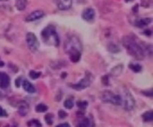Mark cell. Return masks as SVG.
Listing matches in <instances>:
<instances>
[{
    "instance_id": "obj_1",
    "label": "cell",
    "mask_w": 153,
    "mask_h": 127,
    "mask_svg": "<svg viewBox=\"0 0 153 127\" xmlns=\"http://www.w3.org/2000/svg\"><path fill=\"white\" fill-rule=\"evenodd\" d=\"M64 50L72 63L79 62L82 52V44L79 38L75 35L69 36L64 42Z\"/></svg>"
},
{
    "instance_id": "obj_2",
    "label": "cell",
    "mask_w": 153,
    "mask_h": 127,
    "mask_svg": "<svg viewBox=\"0 0 153 127\" xmlns=\"http://www.w3.org/2000/svg\"><path fill=\"white\" fill-rule=\"evenodd\" d=\"M123 46L128 53L137 60H143L145 58V52L141 46L134 40L132 37L125 36L122 40Z\"/></svg>"
},
{
    "instance_id": "obj_3",
    "label": "cell",
    "mask_w": 153,
    "mask_h": 127,
    "mask_svg": "<svg viewBox=\"0 0 153 127\" xmlns=\"http://www.w3.org/2000/svg\"><path fill=\"white\" fill-rule=\"evenodd\" d=\"M41 38L44 44L48 46H58L60 44L58 34L56 32L55 27L52 25H49L42 30Z\"/></svg>"
},
{
    "instance_id": "obj_4",
    "label": "cell",
    "mask_w": 153,
    "mask_h": 127,
    "mask_svg": "<svg viewBox=\"0 0 153 127\" xmlns=\"http://www.w3.org/2000/svg\"><path fill=\"white\" fill-rule=\"evenodd\" d=\"M99 97L101 100L105 103H109V104H112L117 106H119L123 104V99L120 95L115 94L109 90L102 91L99 95Z\"/></svg>"
},
{
    "instance_id": "obj_5",
    "label": "cell",
    "mask_w": 153,
    "mask_h": 127,
    "mask_svg": "<svg viewBox=\"0 0 153 127\" xmlns=\"http://www.w3.org/2000/svg\"><path fill=\"white\" fill-rule=\"evenodd\" d=\"M93 76L90 72L85 73V76L82 79H81L79 82L76 84H70V86L72 89L76 90V91H82V90L86 89L87 87H90L91 83L93 82Z\"/></svg>"
},
{
    "instance_id": "obj_6",
    "label": "cell",
    "mask_w": 153,
    "mask_h": 127,
    "mask_svg": "<svg viewBox=\"0 0 153 127\" xmlns=\"http://www.w3.org/2000/svg\"><path fill=\"white\" fill-rule=\"evenodd\" d=\"M25 40H26L28 49H30L32 52H36L38 49V48H39V46H40V44H39L38 38L34 33H27L26 36H25Z\"/></svg>"
},
{
    "instance_id": "obj_7",
    "label": "cell",
    "mask_w": 153,
    "mask_h": 127,
    "mask_svg": "<svg viewBox=\"0 0 153 127\" xmlns=\"http://www.w3.org/2000/svg\"><path fill=\"white\" fill-rule=\"evenodd\" d=\"M123 99V103L124 104V108L128 112H130L135 106V100L132 93L129 91H126V93L124 94Z\"/></svg>"
},
{
    "instance_id": "obj_8",
    "label": "cell",
    "mask_w": 153,
    "mask_h": 127,
    "mask_svg": "<svg viewBox=\"0 0 153 127\" xmlns=\"http://www.w3.org/2000/svg\"><path fill=\"white\" fill-rule=\"evenodd\" d=\"M57 8L60 11H67L72 7V0H53Z\"/></svg>"
},
{
    "instance_id": "obj_9",
    "label": "cell",
    "mask_w": 153,
    "mask_h": 127,
    "mask_svg": "<svg viewBox=\"0 0 153 127\" xmlns=\"http://www.w3.org/2000/svg\"><path fill=\"white\" fill-rule=\"evenodd\" d=\"M45 16V13L44 11L42 10H36L32 12V13L28 15L25 18V21L26 22H34L38 19H41L42 17H44Z\"/></svg>"
},
{
    "instance_id": "obj_10",
    "label": "cell",
    "mask_w": 153,
    "mask_h": 127,
    "mask_svg": "<svg viewBox=\"0 0 153 127\" xmlns=\"http://www.w3.org/2000/svg\"><path fill=\"white\" fill-rule=\"evenodd\" d=\"M11 83V79L8 74L5 72H0V88L6 89Z\"/></svg>"
},
{
    "instance_id": "obj_11",
    "label": "cell",
    "mask_w": 153,
    "mask_h": 127,
    "mask_svg": "<svg viewBox=\"0 0 153 127\" xmlns=\"http://www.w3.org/2000/svg\"><path fill=\"white\" fill-rule=\"evenodd\" d=\"M95 15L96 13L94 10L93 8H88L84 10V11L81 13V17L87 22H91L94 19Z\"/></svg>"
},
{
    "instance_id": "obj_12",
    "label": "cell",
    "mask_w": 153,
    "mask_h": 127,
    "mask_svg": "<svg viewBox=\"0 0 153 127\" xmlns=\"http://www.w3.org/2000/svg\"><path fill=\"white\" fill-rule=\"evenodd\" d=\"M21 85L23 86V88L24 89V91H25L27 93H34L36 92V89H35V87L29 81L26 79H24L22 82V85Z\"/></svg>"
},
{
    "instance_id": "obj_13",
    "label": "cell",
    "mask_w": 153,
    "mask_h": 127,
    "mask_svg": "<svg viewBox=\"0 0 153 127\" xmlns=\"http://www.w3.org/2000/svg\"><path fill=\"white\" fill-rule=\"evenodd\" d=\"M78 126L80 127H87V126H94L92 124V121L89 118L85 117V115L82 117H80L79 120V123H78Z\"/></svg>"
},
{
    "instance_id": "obj_14",
    "label": "cell",
    "mask_w": 153,
    "mask_h": 127,
    "mask_svg": "<svg viewBox=\"0 0 153 127\" xmlns=\"http://www.w3.org/2000/svg\"><path fill=\"white\" fill-rule=\"evenodd\" d=\"M18 112L21 116H25L28 113V104L25 101H21L18 104Z\"/></svg>"
},
{
    "instance_id": "obj_15",
    "label": "cell",
    "mask_w": 153,
    "mask_h": 127,
    "mask_svg": "<svg viewBox=\"0 0 153 127\" xmlns=\"http://www.w3.org/2000/svg\"><path fill=\"white\" fill-rule=\"evenodd\" d=\"M152 18H143V19H139L135 21L134 26L138 27V28H144V27L150 24V23H152Z\"/></svg>"
},
{
    "instance_id": "obj_16",
    "label": "cell",
    "mask_w": 153,
    "mask_h": 127,
    "mask_svg": "<svg viewBox=\"0 0 153 127\" xmlns=\"http://www.w3.org/2000/svg\"><path fill=\"white\" fill-rule=\"evenodd\" d=\"M141 117L143 120L146 123L152 122L153 120V112L152 111H148V112H144Z\"/></svg>"
},
{
    "instance_id": "obj_17",
    "label": "cell",
    "mask_w": 153,
    "mask_h": 127,
    "mask_svg": "<svg viewBox=\"0 0 153 127\" xmlns=\"http://www.w3.org/2000/svg\"><path fill=\"white\" fill-rule=\"evenodd\" d=\"M27 5H28L27 0H17L15 3L16 8L18 11H23L25 9Z\"/></svg>"
},
{
    "instance_id": "obj_18",
    "label": "cell",
    "mask_w": 153,
    "mask_h": 127,
    "mask_svg": "<svg viewBox=\"0 0 153 127\" xmlns=\"http://www.w3.org/2000/svg\"><path fill=\"white\" fill-rule=\"evenodd\" d=\"M107 49H108V51L110 52H112V53H118L120 51V48L117 45V44H113V43H110L108 44V46H107Z\"/></svg>"
},
{
    "instance_id": "obj_19",
    "label": "cell",
    "mask_w": 153,
    "mask_h": 127,
    "mask_svg": "<svg viewBox=\"0 0 153 127\" xmlns=\"http://www.w3.org/2000/svg\"><path fill=\"white\" fill-rule=\"evenodd\" d=\"M123 65H119L117 66L114 67L113 69L111 70V73L113 76H119L122 72H123Z\"/></svg>"
},
{
    "instance_id": "obj_20",
    "label": "cell",
    "mask_w": 153,
    "mask_h": 127,
    "mask_svg": "<svg viewBox=\"0 0 153 127\" xmlns=\"http://www.w3.org/2000/svg\"><path fill=\"white\" fill-rule=\"evenodd\" d=\"M129 69H131V70L134 73H140L142 70V66L139 65V64H133V63H131V64L129 65Z\"/></svg>"
},
{
    "instance_id": "obj_21",
    "label": "cell",
    "mask_w": 153,
    "mask_h": 127,
    "mask_svg": "<svg viewBox=\"0 0 153 127\" xmlns=\"http://www.w3.org/2000/svg\"><path fill=\"white\" fill-rule=\"evenodd\" d=\"M48 110V106L46 105L40 103V104L37 105L35 107V111L38 113H44Z\"/></svg>"
},
{
    "instance_id": "obj_22",
    "label": "cell",
    "mask_w": 153,
    "mask_h": 127,
    "mask_svg": "<svg viewBox=\"0 0 153 127\" xmlns=\"http://www.w3.org/2000/svg\"><path fill=\"white\" fill-rule=\"evenodd\" d=\"M27 126L30 127H40L42 126V124L39 120L36 119H33L27 122Z\"/></svg>"
},
{
    "instance_id": "obj_23",
    "label": "cell",
    "mask_w": 153,
    "mask_h": 127,
    "mask_svg": "<svg viewBox=\"0 0 153 127\" xmlns=\"http://www.w3.org/2000/svg\"><path fill=\"white\" fill-rule=\"evenodd\" d=\"M76 105L81 110H85L87 108V106H88V103H87V101L79 100L76 102Z\"/></svg>"
},
{
    "instance_id": "obj_24",
    "label": "cell",
    "mask_w": 153,
    "mask_h": 127,
    "mask_svg": "<svg viewBox=\"0 0 153 127\" xmlns=\"http://www.w3.org/2000/svg\"><path fill=\"white\" fill-rule=\"evenodd\" d=\"M53 118H54V115L52 114H50V113L46 114L44 117L46 123H47L49 126H52L53 124Z\"/></svg>"
},
{
    "instance_id": "obj_25",
    "label": "cell",
    "mask_w": 153,
    "mask_h": 127,
    "mask_svg": "<svg viewBox=\"0 0 153 127\" xmlns=\"http://www.w3.org/2000/svg\"><path fill=\"white\" fill-rule=\"evenodd\" d=\"M28 75L32 79H37L40 78V76H41V72H37L35 70H31Z\"/></svg>"
},
{
    "instance_id": "obj_26",
    "label": "cell",
    "mask_w": 153,
    "mask_h": 127,
    "mask_svg": "<svg viewBox=\"0 0 153 127\" xmlns=\"http://www.w3.org/2000/svg\"><path fill=\"white\" fill-rule=\"evenodd\" d=\"M64 107L66 109H71L74 106L73 101L72 99H66V100L64 101Z\"/></svg>"
},
{
    "instance_id": "obj_27",
    "label": "cell",
    "mask_w": 153,
    "mask_h": 127,
    "mask_svg": "<svg viewBox=\"0 0 153 127\" xmlns=\"http://www.w3.org/2000/svg\"><path fill=\"white\" fill-rule=\"evenodd\" d=\"M23 81V78L22 76H19L18 78H17L15 79V85L17 87H20L21 85H22V82Z\"/></svg>"
},
{
    "instance_id": "obj_28",
    "label": "cell",
    "mask_w": 153,
    "mask_h": 127,
    "mask_svg": "<svg viewBox=\"0 0 153 127\" xmlns=\"http://www.w3.org/2000/svg\"><path fill=\"white\" fill-rule=\"evenodd\" d=\"M58 116L60 119H64V118H66L68 116V114L65 111L60 110L58 112Z\"/></svg>"
},
{
    "instance_id": "obj_29",
    "label": "cell",
    "mask_w": 153,
    "mask_h": 127,
    "mask_svg": "<svg viewBox=\"0 0 153 127\" xmlns=\"http://www.w3.org/2000/svg\"><path fill=\"white\" fill-rule=\"evenodd\" d=\"M141 93H143L144 95H145V96H146V97H152L153 92H152V89L149 90V91H142Z\"/></svg>"
},
{
    "instance_id": "obj_30",
    "label": "cell",
    "mask_w": 153,
    "mask_h": 127,
    "mask_svg": "<svg viewBox=\"0 0 153 127\" xmlns=\"http://www.w3.org/2000/svg\"><path fill=\"white\" fill-rule=\"evenodd\" d=\"M8 114L7 112L0 106V118H6V117H8Z\"/></svg>"
},
{
    "instance_id": "obj_31",
    "label": "cell",
    "mask_w": 153,
    "mask_h": 127,
    "mask_svg": "<svg viewBox=\"0 0 153 127\" xmlns=\"http://www.w3.org/2000/svg\"><path fill=\"white\" fill-rule=\"evenodd\" d=\"M108 76H103L102 78V82L104 85H108Z\"/></svg>"
},
{
    "instance_id": "obj_32",
    "label": "cell",
    "mask_w": 153,
    "mask_h": 127,
    "mask_svg": "<svg viewBox=\"0 0 153 127\" xmlns=\"http://www.w3.org/2000/svg\"><path fill=\"white\" fill-rule=\"evenodd\" d=\"M144 34H145L146 36H148V37H150L152 35V31L150 30V29H146V30H144Z\"/></svg>"
},
{
    "instance_id": "obj_33",
    "label": "cell",
    "mask_w": 153,
    "mask_h": 127,
    "mask_svg": "<svg viewBox=\"0 0 153 127\" xmlns=\"http://www.w3.org/2000/svg\"><path fill=\"white\" fill-rule=\"evenodd\" d=\"M70 125L68 123H60L59 125L57 126V127H70Z\"/></svg>"
},
{
    "instance_id": "obj_34",
    "label": "cell",
    "mask_w": 153,
    "mask_h": 127,
    "mask_svg": "<svg viewBox=\"0 0 153 127\" xmlns=\"http://www.w3.org/2000/svg\"><path fill=\"white\" fill-rule=\"evenodd\" d=\"M5 65V63L3 61H0V67H3Z\"/></svg>"
},
{
    "instance_id": "obj_35",
    "label": "cell",
    "mask_w": 153,
    "mask_h": 127,
    "mask_svg": "<svg viewBox=\"0 0 153 127\" xmlns=\"http://www.w3.org/2000/svg\"><path fill=\"white\" fill-rule=\"evenodd\" d=\"M134 0H125V2H133Z\"/></svg>"
},
{
    "instance_id": "obj_36",
    "label": "cell",
    "mask_w": 153,
    "mask_h": 127,
    "mask_svg": "<svg viewBox=\"0 0 153 127\" xmlns=\"http://www.w3.org/2000/svg\"><path fill=\"white\" fill-rule=\"evenodd\" d=\"M7 1H9V0H0V2H7Z\"/></svg>"
}]
</instances>
